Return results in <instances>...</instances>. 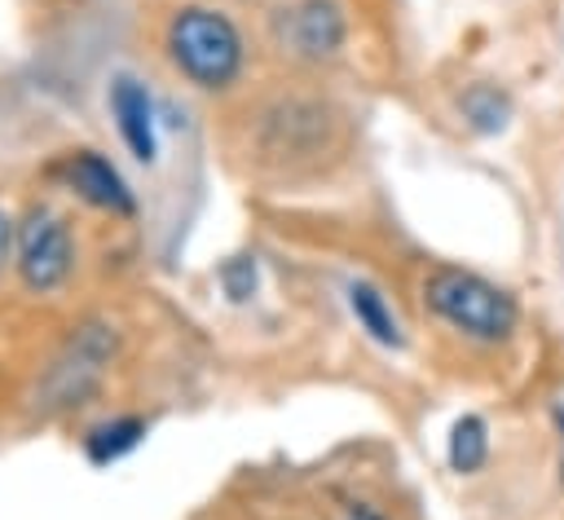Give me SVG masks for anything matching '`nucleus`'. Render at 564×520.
<instances>
[{
    "mask_svg": "<svg viewBox=\"0 0 564 520\" xmlns=\"http://www.w3.org/2000/svg\"><path fill=\"white\" fill-rule=\"evenodd\" d=\"M348 304H352L357 322L370 331V339H379V344H388V348L401 344V326H397L392 308L383 304V295H379L370 282H352V286H348Z\"/></svg>",
    "mask_w": 564,
    "mask_h": 520,
    "instance_id": "nucleus-9",
    "label": "nucleus"
},
{
    "mask_svg": "<svg viewBox=\"0 0 564 520\" xmlns=\"http://www.w3.org/2000/svg\"><path fill=\"white\" fill-rule=\"evenodd\" d=\"M70 264H75V242H70V229L62 216L35 207L22 225V242H18V278L26 291L44 295V291H57L66 278H70Z\"/></svg>",
    "mask_w": 564,
    "mask_h": 520,
    "instance_id": "nucleus-4",
    "label": "nucleus"
},
{
    "mask_svg": "<svg viewBox=\"0 0 564 520\" xmlns=\"http://www.w3.org/2000/svg\"><path fill=\"white\" fill-rule=\"evenodd\" d=\"M423 300L436 317L449 326L476 335V339H507L516 331V300L467 269H432L423 282Z\"/></svg>",
    "mask_w": 564,
    "mask_h": 520,
    "instance_id": "nucleus-3",
    "label": "nucleus"
},
{
    "mask_svg": "<svg viewBox=\"0 0 564 520\" xmlns=\"http://www.w3.org/2000/svg\"><path fill=\"white\" fill-rule=\"evenodd\" d=\"M198 520H405V502L383 467L339 454L304 467H256Z\"/></svg>",
    "mask_w": 564,
    "mask_h": 520,
    "instance_id": "nucleus-1",
    "label": "nucleus"
},
{
    "mask_svg": "<svg viewBox=\"0 0 564 520\" xmlns=\"http://www.w3.org/2000/svg\"><path fill=\"white\" fill-rule=\"evenodd\" d=\"M4 251H9V216L0 212V264H4Z\"/></svg>",
    "mask_w": 564,
    "mask_h": 520,
    "instance_id": "nucleus-12",
    "label": "nucleus"
},
{
    "mask_svg": "<svg viewBox=\"0 0 564 520\" xmlns=\"http://www.w3.org/2000/svg\"><path fill=\"white\" fill-rule=\"evenodd\" d=\"M282 35L308 53V57H322V53H335L339 40H344V18L330 0H304L295 4L286 18H282Z\"/></svg>",
    "mask_w": 564,
    "mask_h": 520,
    "instance_id": "nucleus-8",
    "label": "nucleus"
},
{
    "mask_svg": "<svg viewBox=\"0 0 564 520\" xmlns=\"http://www.w3.org/2000/svg\"><path fill=\"white\" fill-rule=\"evenodd\" d=\"M66 185H70L84 203H93V207H101V212H115V216H128V212H132V194H128L123 176H119V172L110 167V159H101L97 150H79V154L66 159Z\"/></svg>",
    "mask_w": 564,
    "mask_h": 520,
    "instance_id": "nucleus-6",
    "label": "nucleus"
},
{
    "mask_svg": "<svg viewBox=\"0 0 564 520\" xmlns=\"http://www.w3.org/2000/svg\"><path fill=\"white\" fill-rule=\"evenodd\" d=\"M110 110H115V123H119V137L128 141V150H132L141 163H150V159H154V150H159V141H154V110H150V93H145L137 79L119 75V79H115V88H110Z\"/></svg>",
    "mask_w": 564,
    "mask_h": 520,
    "instance_id": "nucleus-7",
    "label": "nucleus"
},
{
    "mask_svg": "<svg viewBox=\"0 0 564 520\" xmlns=\"http://www.w3.org/2000/svg\"><path fill=\"white\" fill-rule=\"evenodd\" d=\"M167 57L172 66L198 84V88H225L238 79L242 71V35L238 26L216 13V9H203V4H185L167 18Z\"/></svg>",
    "mask_w": 564,
    "mask_h": 520,
    "instance_id": "nucleus-2",
    "label": "nucleus"
},
{
    "mask_svg": "<svg viewBox=\"0 0 564 520\" xmlns=\"http://www.w3.org/2000/svg\"><path fill=\"white\" fill-rule=\"evenodd\" d=\"M485 454H489L485 423H480L476 414L458 419L454 432H449V463H454V472H476V467L485 463Z\"/></svg>",
    "mask_w": 564,
    "mask_h": 520,
    "instance_id": "nucleus-10",
    "label": "nucleus"
},
{
    "mask_svg": "<svg viewBox=\"0 0 564 520\" xmlns=\"http://www.w3.org/2000/svg\"><path fill=\"white\" fill-rule=\"evenodd\" d=\"M106 361H110V335H106V326H84V331L53 357V366H48V375H44V397H48V405H70V401H79V397L97 383V375H101Z\"/></svg>",
    "mask_w": 564,
    "mask_h": 520,
    "instance_id": "nucleus-5",
    "label": "nucleus"
},
{
    "mask_svg": "<svg viewBox=\"0 0 564 520\" xmlns=\"http://www.w3.org/2000/svg\"><path fill=\"white\" fill-rule=\"evenodd\" d=\"M137 441H141V423L137 419H115V423H106L88 436V454H93V463H110L123 449H132Z\"/></svg>",
    "mask_w": 564,
    "mask_h": 520,
    "instance_id": "nucleus-11",
    "label": "nucleus"
}]
</instances>
